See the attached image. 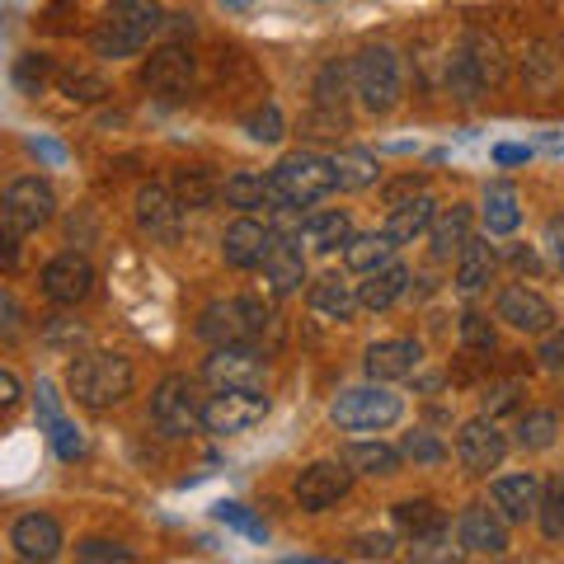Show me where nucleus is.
Wrapping results in <instances>:
<instances>
[{
    "instance_id": "obj_1",
    "label": "nucleus",
    "mask_w": 564,
    "mask_h": 564,
    "mask_svg": "<svg viewBox=\"0 0 564 564\" xmlns=\"http://www.w3.org/2000/svg\"><path fill=\"white\" fill-rule=\"evenodd\" d=\"M334 188H339V180H334V155H321V151H292L269 170V207H278V212L311 207Z\"/></svg>"
},
{
    "instance_id": "obj_2",
    "label": "nucleus",
    "mask_w": 564,
    "mask_h": 564,
    "mask_svg": "<svg viewBox=\"0 0 564 564\" xmlns=\"http://www.w3.org/2000/svg\"><path fill=\"white\" fill-rule=\"evenodd\" d=\"M132 381H137V367L128 352H109V348H95V352H80L76 362H70V395L85 410H109V404L128 400L132 395Z\"/></svg>"
},
{
    "instance_id": "obj_3",
    "label": "nucleus",
    "mask_w": 564,
    "mask_h": 564,
    "mask_svg": "<svg viewBox=\"0 0 564 564\" xmlns=\"http://www.w3.org/2000/svg\"><path fill=\"white\" fill-rule=\"evenodd\" d=\"M165 24V14H161V6L155 0H113L109 6V14L99 20V29H95V52L99 57H132V52H141L151 43V33Z\"/></svg>"
},
{
    "instance_id": "obj_4",
    "label": "nucleus",
    "mask_w": 564,
    "mask_h": 564,
    "mask_svg": "<svg viewBox=\"0 0 564 564\" xmlns=\"http://www.w3.org/2000/svg\"><path fill=\"white\" fill-rule=\"evenodd\" d=\"M352 90H358L367 113H391L404 95V70H400L395 47H386V43L362 47L352 57Z\"/></svg>"
},
{
    "instance_id": "obj_5",
    "label": "nucleus",
    "mask_w": 564,
    "mask_h": 564,
    "mask_svg": "<svg viewBox=\"0 0 564 564\" xmlns=\"http://www.w3.org/2000/svg\"><path fill=\"white\" fill-rule=\"evenodd\" d=\"M400 414H404V400L395 391H386L381 381L352 386V391H344L329 404V419L348 433H381V429H391V423H400Z\"/></svg>"
},
{
    "instance_id": "obj_6",
    "label": "nucleus",
    "mask_w": 564,
    "mask_h": 564,
    "mask_svg": "<svg viewBox=\"0 0 564 564\" xmlns=\"http://www.w3.org/2000/svg\"><path fill=\"white\" fill-rule=\"evenodd\" d=\"M263 325H269V311H263L254 296H231V302H212L198 315V339H207L212 348L226 344H254Z\"/></svg>"
},
{
    "instance_id": "obj_7",
    "label": "nucleus",
    "mask_w": 564,
    "mask_h": 564,
    "mask_svg": "<svg viewBox=\"0 0 564 564\" xmlns=\"http://www.w3.org/2000/svg\"><path fill=\"white\" fill-rule=\"evenodd\" d=\"M203 404L207 400L198 395V381L184 377V372H174V377H165L161 386H155L151 419H155V429H161L165 437H188L203 423Z\"/></svg>"
},
{
    "instance_id": "obj_8",
    "label": "nucleus",
    "mask_w": 564,
    "mask_h": 564,
    "mask_svg": "<svg viewBox=\"0 0 564 564\" xmlns=\"http://www.w3.org/2000/svg\"><path fill=\"white\" fill-rule=\"evenodd\" d=\"M203 377L217 391H263L269 367H263L254 344H226V348H212V358L203 362Z\"/></svg>"
},
{
    "instance_id": "obj_9",
    "label": "nucleus",
    "mask_w": 564,
    "mask_h": 564,
    "mask_svg": "<svg viewBox=\"0 0 564 564\" xmlns=\"http://www.w3.org/2000/svg\"><path fill=\"white\" fill-rule=\"evenodd\" d=\"M57 212V198H52V188L39 180V174H24V180H14L6 188V198H0V226L6 231H39V226Z\"/></svg>"
},
{
    "instance_id": "obj_10",
    "label": "nucleus",
    "mask_w": 564,
    "mask_h": 564,
    "mask_svg": "<svg viewBox=\"0 0 564 564\" xmlns=\"http://www.w3.org/2000/svg\"><path fill=\"white\" fill-rule=\"evenodd\" d=\"M137 226L151 245H180L184 240V203L161 184L137 188Z\"/></svg>"
},
{
    "instance_id": "obj_11",
    "label": "nucleus",
    "mask_w": 564,
    "mask_h": 564,
    "mask_svg": "<svg viewBox=\"0 0 564 564\" xmlns=\"http://www.w3.org/2000/svg\"><path fill=\"white\" fill-rule=\"evenodd\" d=\"M263 414H269V400L259 391H217L203 404V429L217 437H236V433H250Z\"/></svg>"
},
{
    "instance_id": "obj_12",
    "label": "nucleus",
    "mask_w": 564,
    "mask_h": 564,
    "mask_svg": "<svg viewBox=\"0 0 564 564\" xmlns=\"http://www.w3.org/2000/svg\"><path fill=\"white\" fill-rule=\"evenodd\" d=\"M456 456H462V466L470 475H489L503 466L508 437L499 433L494 419H470V423H462V433H456Z\"/></svg>"
},
{
    "instance_id": "obj_13",
    "label": "nucleus",
    "mask_w": 564,
    "mask_h": 564,
    "mask_svg": "<svg viewBox=\"0 0 564 564\" xmlns=\"http://www.w3.org/2000/svg\"><path fill=\"white\" fill-rule=\"evenodd\" d=\"M348 485H352V470L344 462H315V466H306L302 475H296L292 494H296V503H302L306 513H325L329 503L344 499Z\"/></svg>"
},
{
    "instance_id": "obj_14",
    "label": "nucleus",
    "mask_w": 564,
    "mask_h": 564,
    "mask_svg": "<svg viewBox=\"0 0 564 564\" xmlns=\"http://www.w3.org/2000/svg\"><path fill=\"white\" fill-rule=\"evenodd\" d=\"M141 85L161 99H184L193 90V57L184 47H155L147 66H141Z\"/></svg>"
},
{
    "instance_id": "obj_15",
    "label": "nucleus",
    "mask_w": 564,
    "mask_h": 564,
    "mask_svg": "<svg viewBox=\"0 0 564 564\" xmlns=\"http://www.w3.org/2000/svg\"><path fill=\"white\" fill-rule=\"evenodd\" d=\"M508 518L499 508H485V503H470L462 518H456V541H462L466 555H503L508 551Z\"/></svg>"
},
{
    "instance_id": "obj_16",
    "label": "nucleus",
    "mask_w": 564,
    "mask_h": 564,
    "mask_svg": "<svg viewBox=\"0 0 564 564\" xmlns=\"http://www.w3.org/2000/svg\"><path fill=\"white\" fill-rule=\"evenodd\" d=\"M499 321L513 325L522 334H551L555 329V306L545 302L536 288H527V282H513V288L499 292Z\"/></svg>"
},
{
    "instance_id": "obj_17",
    "label": "nucleus",
    "mask_w": 564,
    "mask_h": 564,
    "mask_svg": "<svg viewBox=\"0 0 564 564\" xmlns=\"http://www.w3.org/2000/svg\"><path fill=\"white\" fill-rule=\"evenodd\" d=\"M95 288V269H90V259L85 254H57L43 269V292H47V302H57V306H76L85 302Z\"/></svg>"
},
{
    "instance_id": "obj_18",
    "label": "nucleus",
    "mask_w": 564,
    "mask_h": 564,
    "mask_svg": "<svg viewBox=\"0 0 564 564\" xmlns=\"http://www.w3.org/2000/svg\"><path fill=\"white\" fill-rule=\"evenodd\" d=\"M269 245H273L269 226L254 221V217H236L221 236V259L231 263V269H259L263 254H269Z\"/></svg>"
},
{
    "instance_id": "obj_19",
    "label": "nucleus",
    "mask_w": 564,
    "mask_h": 564,
    "mask_svg": "<svg viewBox=\"0 0 564 564\" xmlns=\"http://www.w3.org/2000/svg\"><path fill=\"white\" fill-rule=\"evenodd\" d=\"M10 545L20 560H57L62 555V527L47 513H24L10 527Z\"/></svg>"
},
{
    "instance_id": "obj_20",
    "label": "nucleus",
    "mask_w": 564,
    "mask_h": 564,
    "mask_svg": "<svg viewBox=\"0 0 564 564\" xmlns=\"http://www.w3.org/2000/svg\"><path fill=\"white\" fill-rule=\"evenodd\" d=\"M541 480L532 470H522V475H499L494 480V508L508 518V522H527V518H536V508H541Z\"/></svg>"
},
{
    "instance_id": "obj_21",
    "label": "nucleus",
    "mask_w": 564,
    "mask_h": 564,
    "mask_svg": "<svg viewBox=\"0 0 564 564\" xmlns=\"http://www.w3.org/2000/svg\"><path fill=\"white\" fill-rule=\"evenodd\" d=\"M419 358H423V348L414 339H381V344L367 348L362 367H367V377L372 381H400V377L414 372Z\"/></svg>"
},
{
    "instance_id": "obj_22",
    "label": "nucleus",
    "mask_w": 564,
    "mask_h": 564,
    "mask_svg": "<svg viewBox=\"0 0 564 564\" xmlns=\"http://www.w3.org/2000/svg\"><path fill=\"white\" fill-rule=\"evenodd\" d=\"M358 288L352 282H344V278H321V282H311V311L315 315H325V321H339V325H348L352 315H358Z\"/></svg>"
},
{
    "instance_id": "obj_23",
    "label": "nucleus",
    "mask_w": 564,
    "mask_h": 564,
    "mask_svg": "<svg viewBox=\"0 0 564 564\" xmlns=\"http://www.w3.org/2000/svg\"><path fill=\"white\" fill-rule=\"evenodd\" d=\"M404 288H410V269L391 259L386 269L367 273V282H358V302H362V311H391L404 296Z\"/></svg>"
},
{
    "instance_id": "obj_24",
    "label": "nucleus",
    "mask_w": 564,
    "mask_h": 564,
    "mask_svg": "<svg viewBox=\"0 0 564 564\" xmlns=\"http://www.w3.org/2000/svg\"><path fill=\"white\" fill-rule=\"evenodd\" d=\"M263 273H269V282H273L278 296H288V292H296V288L306 282V254L296 250L292 240H278V236H273L269 254H263Z\"/></svg>"
},
{
    "instance_id": "obj_25",
    "label": "nucleus",
    "mask_w": 564,
    "mask_h": 564,
    "mask_svg": "<svg viewBox=\"0 0 564 564\" xmlns=\"http://www.w3.org/2000/svg\"><path fill=\"white\" fill-rule=\"evenodd\" d=\"M296 236H302L315 254H334L339 245L352 240V221H348V212H311V217L296 226Z\"/></svg>"
},
{
    "instance_id": "obj_26",
    "label": "nucleus",
    "mask_w": 564,
    "mask_h": 564,
    "mask_svg": "<svg viewBox=\"0 0 564 564\" xmlns=\"http://www.w3.org/2000/svg\"><path fill=\"white\" fill-rule=\"evenodd\" d=\"M433 221H437V203L429 198V193H419L414 203H404V207H395V212H391V221H386L381 231L391 236L395 245H414L423 231H429Z\"/></svg>"
},
{
    "instance_id": "obj_27",
    "label": "nucleus",
    "mask_w": 564,
    "mask_h": 564,
    "mask_svg": "<svg viewBox=\"0 0 564 564\" xmlns=\"http://www.w3.org/2000/svg\"><path fill=\"white\" fill-rule=\"evenodd\" d=\"M339 462H344L352 475H381V480H386V475H395V470H400L404 452L386 447V443H348Z\"/></svg>"
},
{
    "instance_id": "obj_28",
    "label": "nucleus",
    "mask_w": 564,
    "mask_h": 564,
    "mask_svg": "<svg viewBox=\"0 0 564 564\" xmlns=\"http://www.w3.org/2000/svg\"><path fill=\"white\" fill-rule=\"evenodd\" d=\"M470 221H475V212H470L466 203H456L452 212H443V217L433 221V259L462 254L466 240H470Z\"/></svg>"
},
{
    "instance_id": "obj_29",
    "label": "nucleus",
    "mask_w": 564,
    "mask_h": 564,
    "mask_svg": "<svg viewBox=\"0 0 564 564\" xmlns=\"http://www.w3.org/2000/svg\"><path fill=\"white\" fill-rule=\"evenodd\" d=\"M391 254H395V240L386 236V231H372V236H352L348 245H344V263L352 273H377V269H386L391 263Z\"/></svg>"
},
{
    "instance_id": "obj_30",
    "label": "nucleus",
    "mask_w": 564,
    "mask_h": 564,
    "mask_svg": "<svg viewBox=\"0 0 564 564\" xmlns=\"http://www.w3.org/2000/svg\"><path fill=\"white\" fill-rule=\"evenodd\" d=\"M518 221H522L518 188L513 184H489L485 188V231L489 236H513Z\"/></svg>"
},
{
    "instance_id": "obj_31",
    "label": "nucleus",
    "mask_w": 564,
    "mask_h": 564,
    "mask_svg": "<svg viewBox=\"0 0 564 564\" xmlns=\"http://www.w3.org/2000/svg\"><path fill=\"white\" fill-rule=\"evenodd\" d=\"M334 180H339L344 193H358V188H372V184L381 180V165H377L372 151L348 147V151L334 155Z\"/></svg>"
},
{
    "instance_id": "obj_32",
    "label": "nucleus",
    "mask_w": 564,
    "mask_h": 564,
    "mask_svg": "<svg viewBox=\"0 0 564 564\" xmlns=\"http://www.w3.org/2000/svg\"><path fill=\"white\" fill-rule=\"evenodd\" d=\"M395 527L410 541H429L437 532H447V518H443V508H433L429 499H404V503H395Z\"/></svg>"
},
{
    "instance_id": "obj_33",
    "label": "nucleus",
    "mask_w": 564,
    "mask_h": 564,
    "mask_svg": "<svg viewBox=\"0 0 564 564\" xmlns=\"http://www.w3.org/2000/svg\"><path fill=\"white\" fill-rule=\"evenodd\" d=\"M560 76H564V57L555 43H536L532 57L522 62V80L532 85L536 95H555L560 90Z\"/></svg>"
},
{
    "instance_id": "obj_34",
    "label": "nucleus",
    "mask_w": 564,
    "mask_h": 564,
    "mask_svg": "<svg viewBox=\"0 0 564 564\" xmlns=\"http://www.w3.org/2000/svg\"><path fill=\"white\" fill-rule=\"evenodd\" d=\"M489 278H494V250H489V240H475L470 236L466 250L456 254V288L470 296V292H480Z\"/></svg>"
},
{
    "instance_id": "obj_35",
    "label": "nucleus",
    "mask_w": 564,
    "mask_h": 564,
    "mask_svg": "<svg viewBox=\"0 0 564 564\" xmlns=\"http://www.w3.org/2000/svg\"><path fill=\"white\" fill-rule=\"evenodd\" d=\"M555 433H560V419L551 410H532V414L518 419V447L522 452H545L555 443Z\"/></svg>"
},
{
    "instance_id": "obj_36",
    "label": "nucleus",
    "mask_w": 564,
    "mask_h": 564,
    "mask_svg": "<svg viewBox=\"0 0 564 564\" xmlns=\"http://www.w3.org/2000/svg\"><path fill=\"white\" fill-rule=\"evenodd\" d=\"M174 198H180L188 212H198V207H207L212 198H217V180H212L203 165L180 170V180H174Z\"/></svg>"
},
{
    "instance_id": "obj_37",
    "label": "nucleus",
    "mask_w": 564,
    "mask_h": 564,
    "mask_svg": "<svg viewBox=\"0 0 564 564\" xmlns=\"http://www.w3.org/2000/svg\"><path fill=\"white\" fill-rule=\"evenodd\" d=\"M226 203L240 207V212H254V207H269V180H259V174H231V180L221 184Z\"/></svg>"
},
{
    "instance_id": "obj_38",
    "label": "nucleus",
    "mask_w": 564,
    "mask_h": 564,
    "mask_svg": "<svg viewBox=\"0 0 564 564\" xmlns=\"http://www.w3.org/2000/svg\"><path fill=\"white\" fill-rule=\"evenodd\" d=\"M536 518H541L545 541H564V475H555V480H545Z\"/></svg>"
},
{
    "instance_id": "obj_39",
    "label": "nucleus",
    "mask_w": 564,
    "mask_h": 564,
    "mask_svg": "<svg viewBox=\"0 0 564 564\" xmlns=\"http://www.w3.org/2000/svg\"><path fill=\"white\" fill-rule=\"evenodd\" d=\"M466 57H470L475 70L485 76V85L503 80V47L494 43V39H485V33H470V39H466Z\"/></svg>"
},
{
    "instance_id": "obj_40",
    "label": "nucleus",
    "mask_w": 564,
    "mask_h": 564,
    "mask_svg": "<svg viewBox=\"0 0 564 564\" xmlns=\"http://www.w3.org/2000/svg\"><path fill=\"white\" fill-rule=\"evenodd\" d=\"M348 76H352V66H344V62L321 66V76H315V104L339 113L344 109V85H348Z\"/></svg>"
},
{
    "instance_id": "obj_41",
    "label": "nucleus",
    "mask_w": 564,
    "mask_h": 564,
    "mask_svg": "<svg viewBox=\"0 0 564 564\" xmlns=\"http://www.w3.org/2000/svg\"><path fill=\"white\" fill-rule=\"evenodd\" d=\"M43 429H47V443H52V452H57L62 462H80V456H85V433H80V429H76V423H70L66 414L47 419Z\"/></svg>"
},
{
    "instance_id": "obj_42",
    "label": "nucleus",
    "mask_w": 564,
    "mask_h": 564,
    "mask_svg": "<svg viewBox=\"0 0 564 564\" xmlns=\"http://www.w3.org/2000/svg\"><path fill=\"white\" fill-rule=\"evenodd\" d=\"M47 76H52V62L43 57V52H24V57L14 62V85H20L24 95H43Z\"/></svg>"
},
{
    "instance_id": "obj_43",
    "label": "nucleus",
    "mask_w": 564,
    "mask_h": 564,
    "mask_svg": "<svg viewBox=\"0 0 564 564\" xmlns=\"http://www.w3.org/2000/svg\"><path fill=\"white\" fill-rule=\"evenodd\" d=\"M57 85H62L66 99H80V104H95V99L109 95V85H104L99 76H90V70H62Z\"/></svg>"
},
{
    "instance_id": "obj_44",
    "label": "nucleus",
    "mask_w": 564,
    "mask_h": 564,
    "mask_svg": "<svg viewBox=\"0 0 564 564\" xmlns=\"http://www.w3.org/2000/svg\"><path fill=\"white\" fill-rule=\"evenodd\" d=\"M404 456L414 466H437V462H447V447L429 429H414V433H404Z\"/></svg>"
},
{
    "instance_id": "obj_45",
    "label": "nucleus",
    "mask_w": 564,
    "mask_h": 564,
    "mask_svg": "<svg viewBox=\"0 0 564 564\" xmlns=\"http://www.w3.org/2000/svg\"><path fill=\"white\" fill-rule=\"evenodd\" d=\"M245 132H250L254 141H282V113H278V104H263V109H254L250 118H245Z\"/></svg>"
},
{
    "instance_id": "obj_46",
    "label": "nucleus",
    "mask_w": 564,
    "mask_h": 564,
    "mask_svg": "<svg viewBox=\"0 0 564 564\" xmlns=\"http://www.w3.org/2000/svg\"><path fill=\"white\" fill-rule=\"evenodd\" d=\"M217 522L236 527V532H245L250 541H269V527L254 522V518H250V508H240V503H217Z\"/></svg>"
},
{
    "instance_id": "obj_47",
    "label": "nucleus",
    "mask_w": 564,
    "mask_h": 564,
    "mask_svg": "<svg viewBox=\"0 0 564 564\" xmlns=\"http://www.w3.org/2000/svg\"><path fill=\"white\" fill-rule=\"evenodd\" d=\"M462 344L470 352H494V325L485 321V315H462Z\"/></svg>"
},
{
    "instance_id": "obj_48",
    "label": "nucleus",
    "mask_w": 564,
    "mask_h": 564,
    "mask_svg": "<svg viewBox=\"0 0 564 564\" xmlns=\"http://www.w3.org/2000/svg\"><path fill=\"white\" fill-rule=\"evenodd\" d=\"M76 555L80 560H118V564H128L132 560V551H128V545H118V541H104V536H90V541H80L76 545Z\"/></svg>"
},
{
    "instance_id": "obj_49",
    "label": "nucleus",
    "mask_w": 564,
    "mask_h": 564,
    "mask_svg": "<svg viewBox=\"0 0 564 564\" xmlns=\"http://www.w3.org/2000/svg\"><path fill=\"white\" fill-rule=\"evenodd\" d=\"M419 193H423V180H419V174H404V180L386 184V207L395 212V207H404V203H414Z\"/></svg>"
},
{
    "instance_id": "obj_50",
    "label": "nucleus",
    "mask_w": 564,
    "mask_h": 564,
    "mask_svg": "<svg viewBox=\"0 0 564 564\" xmlns=\"http://www.w3.org/2000/svg\"><path fill=\"white\" fill-rule=\"evenodd\" d=\"M395 551V541L386 536V532H377V536H358V545H352V555H362V560H386Z\"/></svg>"
},
{
    "instance_id": "obj_51",
    "label": "nucleus",
    "mask_w": 564,
    "mask_h": 564,
    "mask_svg": "<svg viewBox=\"0 0 564 564\" xmlns=\"http://www.w3.org/2000/svg\"><path fill=\"white\" fill-rule=\"evenodd\" d=\"M541 367H551V372H564V329H551L541 344Z\"/></svg>"
},
{
    "instance_id": "obj_52",
    "label": "nucleus",
    "mask_w": 564,
    "mask_h": 564,
    "mask_svg": "<svg viewBox=\"0 0 564 564\" xmlns=\"http://www.w3.org/2000/svg\"><path fill=\"white\" fill-rule=\"evenodd\" d=\"M0 315H6V321H0V334H6V339H14V334H20V302H14L10 288L0 292Z\"/></svg>"
},
{
    "instance_id": "obj_53",
    "label": "nucleus",
    "mask_w": 564,
    "mask_h": 564,
    "mask_svg": "<svg viewBox=\"0 0 564 564\" xmlns=\"http://www.w3.org/2000/svg\"><path fill=\"white\" fill-rule=\"evenodd\" d=\"M545 250H551V259L564 269V217H551V221H545Z\"/></svg>"
},
{
    "instance_id": "obj_54",
    "label": "nucleus",
    "mask_w": 564,
    "mask_h": 564,
    "mask_svg": "<svg viewBox=\"0 0 564 564\" xmlns=\"http://www.w3.org/2000/svg\"><path fill=\"white\" fill-rule=\"evenodd\" d=\"M0 404H6V410L20 404V381H14V372H0Z\"/></svg>"
},
{
    "instance_id": "obj_55",
    "label": "nucleus",
    "mask_w": 564,
    "mask_h": 564,
    "mask_svg": "<svg viewBox=\"0 0 564 564\" xmlns=\"http://www.w3.org/2000/svg\"><path fill=\"white\" fill-rule=\"evenodd\" d=\"M494 161L499 165H522V161H532V147H499L494 151Z\"/></svg>"
},
{
    "instance_id": "obj_56",
    "label": "nucleus",
    "mask_w": 564,
    "mask_h": 564,
    "mask_svg": "<svg viewBox=\"0 0 564 564\" xmlns=\"http://www.w3.org/2000/svg\"><path fill=\"white\" fill-rule=\"evenodd\" d=\"M33 151H39V155H47L52 165H62V161H66V151H62V147H52V141H33Z\"/></svg>"
},
{
    "instance_id": "obj_57",
    "label": "nucleus",
    "mask_w": 564,
    "mask_h": 564,
    "mask_svg": "<svg viewBox=\"0 0 564 564\" xmlns=\"http://www.w3.org/2000/svg\"><path fill=\"white\" fill-rule=\"evenodd\" d=\"M226 6H245V0H226Z\"/></svg>"
}]
</instances>
